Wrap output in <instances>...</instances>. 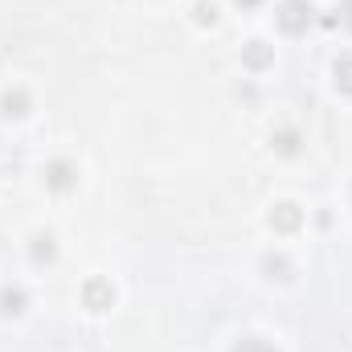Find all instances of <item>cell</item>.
<instances>
[{
  "label": "cell",
  "mask_w": 352,
  "mask_h": 352,
  "mask_svg": "<svg viewBox=\"0 0 352 352\" xmlns=\"http://www.w3.org/2000/svg\"><path fill=\"white\" fill-rule=\"evenodd\" d=\"M74 180H78V168H74L70 160H54V164L45 168V184H50V188H58V192L74 188Z\"/></svg>",
  "instance_id": "277c9868"
},
{
  "label": "cell",
  "mask_w": 352,
  "mask_h": 352,
  "mask_svg": "<svg viewBox=\"0 0 352 352\" xmlns=\"http://www.w3.org/2000/svg\"><path fill=\"white\" fill-rule=\"evenodd\" d=\"M192 16H197V25H213V21H217V8H213V4H205V0H201V4H197V8H192Z\"/></svg>",
  "instance_id": "7c38bea8"
},
{
  "label": "cell",
  "mask_w": 352,
  "mask_h": 352,
  "mask_svg": "<svg viewBox=\"0 0 352 352\" xmlns=\"http://www.w3.org/2000/svg\"><path fill=\"white\" fill-rule=\"evenodd\" d=\"M54 258H58L54 238H50V234H37V238H33V263H54Z\"/></svg>",
  "instance_id": "ba28073f"
},
{
  "label": "cell",
  "mask_w": 352,
  "mask_h": 352,
  "mask_svg": "<svg viewBox=\"0 0 352 352\" xmlns=\"http://www.w3.org/2000/svg\"><path fill=\"white\" fill-rule=\"evenodd\" d=\"M299 226H303V209H299V205H274V209H270V230L295 234Z\"/></svg>",
  "instance_id": "3957f363"
},
{
  "label": "cell",
  "mask_w": 352,
  "mask_h": 352,
  "mask_svg": "<svg viewBox=\"0 0 352 352\" xmlns=\"http://www.w3.org/2000/svg\"><path fill=\"white\" fill-rule=\"evenodd\" d=\"M0 107H4V115H8V119H21V115H29V90H8Z\"/></svg>",
  "instance_id": "8992f818"
},
{
  "label": "cell",
  "mask_w": 352,
  "mask_h": 352,
  "mask_svg": "<svg viewBox=\"0 0 352 352\" xmlns=\"http://www.w3.org/2000/svg\"><path fill=\"white\" fill-rule=\"evenodd\" d=\"M263 0H238V8H258Z\"/></svg>",
  "instance_id": "9a60e30c"
},
{
  "label": "cell",
  "mask_w": 352,
  "mask_h": 352,
  "mask_svg": "<svg viewBox=\"0 0 352 352\" xmlns=\"http://www.w3.org/2000/svg\"><path fill=\"white\" fill-rule=\"evenodd\" d=\"M234 352H278V349H270L266 340H254V336H250V340H238Z\"/></svg>",
  "instance_id": "4fadbf2b"
},
{
  "label": "cell",
  "mask_w": 352,
  "mask_h": 352,
  "mask_svg": "<svg viewBox=\"0 0 352 352\" xmlns=\"http://www.w3.org/2000/svg\"><path fill=\"white\" fill-rule=\"evenodd\" d=\"M274 152L295 156V152H299V135H295V131H278V135H274Z\"/></svg>",
  "instance_id": "30bf717a"
},
{
  "label": "cell",
  "mask_w": 352,
  "mask_h": 352,
  "mask_svg": "<svg viewBox=\"0 0 352 352\" xmlns=\"http://www.w3.org/2000/svg\"><path fill=\"white\" fill-rule=\"evenodd\" d=\"M336 87L344 90V94H352V58H340L336 62Z\"/></svg>",
  "instance_id": "8fae6325"
},
{
  "label": "cell",
  "mask_w": 352,
  "mask_h": 352,
  "mask_svg": "<svg viewBox=\"0 0 352 352\" xmlns=\"http://www.w3.org/2000/svg\"><path fill=\"white\" fill-rule=\"evenodd\" d=\"M263 270H266V278H291V263L278 258V254H270V258L263 263Z\"/></svg>",
  "instance_id": "9c48e42d"
},
{
  "label": "cell",
  "mask_w": 352,
  "mask_h": 352,
  "mask_svg": "<svg viewBox=\"0 0 352 352\" xmlns=\"http://www.w3.org/2000/svg\"><path fill=\"white\" fill-rule=\"evenodd\" d=\"M340 21L352 29V0H340Z\"/></svg>",
  "instance_id": "5bb4252c"
},
{
  "label": "cell",
  "mask_w": 352,
  "mask_h": 352,
  "mask_svg": "<svg viewBox=\"0 0 352 352\" xmlns=\"http://www.w3.org/2000/svg\"><path fill=\"white\" fill-rule=\"evenodd\" d=\"M25 303H29V295H25L21 287L0 291V311H4V316H21V311H25Z\"/></svg>",
  "instance_id": "52a82bcc"
},
{
  "label": "cell",
  "mask_w": 352,
  "mask_h": 352,
  "mask_svg": "<svg viewBox=\"0 0 352 352\" xmlns=\"http://www.w3.org/2000/svg\"><path fill=\"white\" fill-rule=\"evenodd\" d=\"M111 303H115V287H111L107 278H87V287H82V307L107 311Z\"/></svg>",
  "instance_id": "7a4b0ae2"
},
{
  "label": "cell",
  "mask_w": 352,
  "mask_h": 352,
  "mask_svg": "<svg viewBox=\"0 0 352 352\" xmlns=\"http://www.w3.org/2000/svg\"><path fill=\"white\" fill-rule=\"evenodd\" d=\"M311 25V0H283L278 4V29L283 33H303Z\"/></svg>",
  "instance_id": "6da1fadb"
},
{
  "label": "cell",
  "mask_w": 352,
  "mask_h": 352,
  "mask_svg": "<svg viewBox=\"0 0 352 352\" xmlns=\"http://www.w3.org/2000/svg\"><path fill=\"white\" fill-rule=\"evenodd\" d=\"M242 62H246L250 70H266V66L274 62V50H270V45H263V41H250V45L242 50Z\"/></svg>",
  "instance_id": "5b68a950"
}]
</instances>
